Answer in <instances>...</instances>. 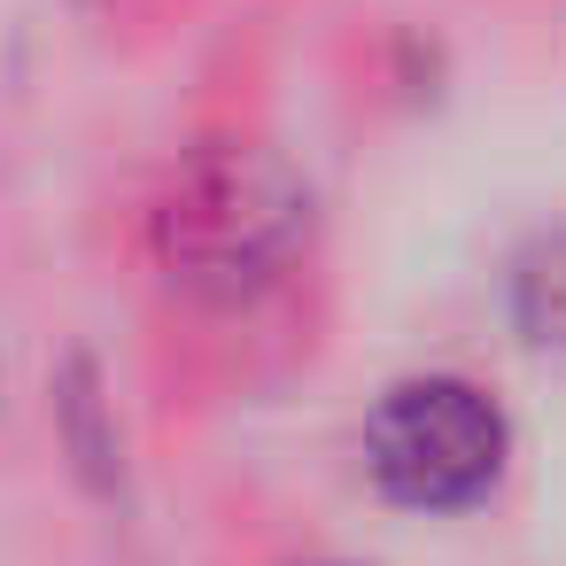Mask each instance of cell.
I'll return each instance as SVG.
<instances>
[{"label": "cell", "mask_w": 566, "mask_h": 566, "mask_svg": "<svg viewBox=\"0 0 566 566\" xmlns=\"http://www.w3.org/2000/svg\"><path fill=\"white\" fill-rule=\"evenodd\" d=\"M512 318H520L527 342L566 349V233H551V241H535L520 256V272H512Z\"/></svg>", "instance_id": "3"}, {"label": "cell", "mask_w": 566, "mask_h": 566, "mask_svg": "<svg viewBox=\"0 0 566 566\" xmlns=\"http://www.w3.org/2000/svg\"><path fill=\"white\" fill-rule=\"evenodd\" d=\"M311 233V195L303 179L256 148V140H218L195 164L171 171L156 202V256L179 287L241 303L272 287Z\"/></svg>", "instance_id": "1"}, {"label": "cell", "mask_w": 566, "mask_h": 566, "mask_svg": "<svg viewBox=\"0 0 566 566\" xmlns=\"http://www.w3.org/2000/svg\"><path fill=\"white\" fill-rule=\"evenodd\" d=\"M365 465L396 504L458 512L504 473V419L465 380H403L380 396L365 427Z\"/></svg>", "instance_id": "2"}]
</instances>
